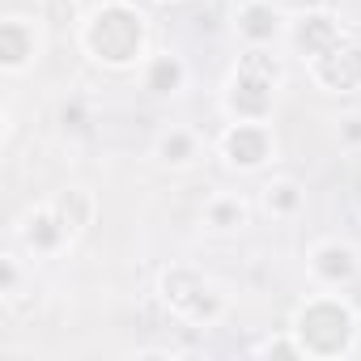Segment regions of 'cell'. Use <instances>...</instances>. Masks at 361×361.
<instances>
[]
</instances>
